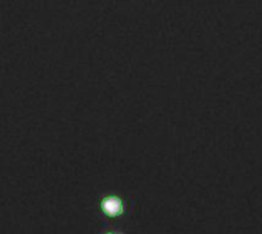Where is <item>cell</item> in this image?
<instances>
[{"mask_svg":"<svg viewBox=\"0 0 262 234\" xmlns=\"http://www.w3.org/2000/svg\"><path fill=\"white\" fill-rule=\"evenodd\" d=\"M98 208H100V215L109 221H115L127 215V202L118 195L103 196L100 199Z\"/></svg>","mask_w":262,"mask_h":234,"instance_id":"cell-1","label":"cell"},{"mask_svg":"<svg viewBox=\"0 0 262 234\" xmlns=\"http://www.w3.org/2000/svg\"><path fill=\"white\" fill-rule=\"evenodd\" d=\"M101 234H126L123 230H118V228H111V230H106L104 233Z\"/></svg>","mask_w":262,"mask_h":234,"instance_id":"cell-2","label":"cell"}]
</instances>
